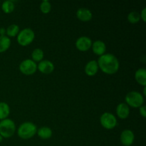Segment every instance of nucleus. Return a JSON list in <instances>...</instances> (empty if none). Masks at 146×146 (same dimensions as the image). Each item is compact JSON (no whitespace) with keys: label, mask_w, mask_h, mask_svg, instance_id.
<instances>
[{"label":"nucleus","mask_w":146,"mask_h":146,"mask_svg":"<svg viewBox=\"0 0 146 146\" xmlns=\"http://www.w3.org/2000/svg\"><path fill=\"white\" fill-rule=\"evenodd\" d=\"M37 68L42 74H49L54 71V65L51 61H48V60H42L37 65Z\"/></svg>","instance_id":"obj_10"},{"label":"nucleus","mask_w":146,"mask_h":146,"mask_svg":"<svg viewBox=\"0 0 146 146\" xmlns=\"http://www.w3.org/2000/svg\"><path fill=\"white\" fill-rule=\"evenodd\" d=\"M37 132V127L31 122H24L19 125L17 131L19 137L22 139H30L35 135Z\"/></svg>","instance_id":"obj_2"},{"label":"nucleus","mask_w":146,"mask_h":146,"mask_svg":"<svg viewBox=\"0 0 146 146\" xmlns=\"http://www.w3.org/2000/svg\"><path fill=\"white\" fill-rule=\"evenodd\" d=\"M44 51L41 48H35L34 51L31 53V57H32V60L34 62H40L42 61L43 58H44Z\"/></svg>","instance_id":"obj_21"},{"label":"nucleus","mask_w":146,"mask_h":146,"mask_svg":"<svg viewBox=\"0 0 146 146\" xmlns=\"http://www.w3.org/2000/svg\"><path fill=\"white\" fill-rule=\"evenodd\" d=\"M92 50L93 52L98 56H102L105 54L106 51V44L103 41L101 40H96L92 43Z\"/></svg>","instance_id":"obj_11"},{"label":"nucleus","mask_w":146,"mask_h":146,"mask_svg":"<svg viewBox=\"0 0 146 146\" xmlns=\"http://www.w3.org/2000/svg\"><path fill=\"white\" fill-rule=\"evenodd\" d=\"M19 31V27L17 24H13L7 27V29H6V34H7L8 37H14L18 35Z\"/></svg>","instance_id":"obj_19"},{"label":"nucleus","mask_w":146,"mask_h":146,"mask_svg":"<svg viewBox=\"0 0 146 146\" xmlns=\"http://www.w3.org/2000/svg\"><path fill=\"white\" fill-rule=\"evenodd\" d=\"M98 68L106 74L112 75L119 69L120 64L118 58L112 54H104L98 60Z\"/></svg>","instance_id":"obj_1"},{"label":"nucleus","mask_w":146,"mask_h":146,"mask_svg":"<svg viewBox=\"0 0 146 146\" xmlns=\"http://www.w3.org/2000/svg\"><path fill=\"white\" fill-rule=\"evenodd\" d=\"M140 15H141V19H142L143 21L144 22H145V21H146V8L143 9V10L141 11Z\"/></svg>","instance_id":"obj_25"},{"label":"nucleus","mask_w":146,"mask_h":146,"mask_svg":"<svg viewBox=\"0 0 146 146\" xmlns=\"http://www.w3.org/2000/svg\"><path fill=\"white\" fill-rule=\"evenodd\" d=\"M3 138H3V137L1 136V135H0V143H1V142H2V141H3Z\"/></svg>","instance_id":"obj_27"},{"label":"nucleus","mask_w":146,"mask_h":146,"mask_svg":"<svg viewBox=\"0 0 146 146\" xmlns=\"http://www.w3.org/2000/svg\"><path fill=\"white\" fill-rule=\"evenodd\" d=\"M6 29L4 28H0V35L5 36Z\"/></svg>","instance_id":"obj_26"},{"label":"nucleus","mask_w":146,"mask_h":146,"mask_svg":"<svg viewBox=\"0 0 146 146\" xmlns=\"http://www.w3.org/2000/svg\"><path fill=\"white\" fill-rule=\"evenodd\" d=\"M16 131L15 123L9 118L0 121V135L5 138H11Z\"/></svg>","instance_id":"obj_3"},{"label":"nucleus","mask_w":146,"mask_h":146,"mask_svg":"<svg viewBox=\"0 0 146 146\" xmlns=\"http://www.w3.org/2000/svg\"><path fill=\"white\" fill-rule=\"evenodd\" d=\"M139 111L140 114L142 115L143 118H145L146 117V106H142L139 108Z\"/></svg>","instance_id":"obj_24"},{"label":"nucleus","mask_w":146,"mask_h":146,"mask_svg":"<svg viewBox=\"0 0 146 146\" xmlns=\"http://www.w3.org/2000/svg\"><path fill=\"white\" fill-rule=\"evenodd\" d=\"M116 114L121 119H125L129 116V106L125 103H121L118 104L116 108Z\"/></svg>","instance_id":"obj_13"},{"label":"nucleus","mask_w":146,"mask_h":146,"mask_svg":"<svg viewBox=\"0 0 146 146\" xmlns=\"http://www.w3.org/2000/svg\"><path fill=\"white\" fill-rule=\"evenodd\" d=\"M11 46V39L7 36H0V53L7 51Z\"/></svg>","instance_id":"obj_17"},{"label":"nucleus","mask_w":146,"mask_h":146,"mask_svg":"<svg viewBox=\"0 0 146 146\" xmlns=\"http://www.w3.org/2000/svg\"><path fill=\"white\" fill-rule=\"evenodd\" d=\"M121 143L124 146H131L135 140V135L131 130L125 129L121 133L120 136Z\"/></svg>","instance_id":"obj_8"},{"label":"nucleus","mask_w":146,"mask_h":146,"mask_svg":"<svg viewBox=\"0 0 146 146\" xmlns=\"http://www.w3.org/2000/svg\"><path fill=\"white\" fill-rule=\"evenodd\" d=\"M128 20L131 24H137L141 20L140 13L136 11H133L130 12L128 15Z\"/></svg>","instance_id":"obj_22"},{"label":"nucleus","mask_w":146,"mask_h":146,"mask_svg":"<svg viewBox=\"0 0 146 146\" xmlns=\"http://www.w3.org/2000/svg\"><path fill=\"white\" fill-rule=\"evenodd\" d=\"M37 134H38V137L41 138V139L47 140L49 139L51 136H52V130L47 126H43L41 127L37 130Z\"/></svg>","instance_id":"obj_16"},{"label":"nucleus","mask_w":146,"mask_h":146,"mask_svg":"<svg viewBox=\"0 0 146 146\" xmlns=\"http://www.w3.org/2000/svg\"><path fill=\"white\" fill-rule=\"evenodd\" d=\"M40 9L44 14H48L51 9V4L47 0H44L40 4Z\"/></svg>","instance_id":"obj_23"},{"label":"nucleus","mask_w":146,"mask_h":146,"mask_svg":"<svg viewBox=\"0 0 146 146\" xmlns=\"http://www.w3.org/2000/svg\"><path fill=\"white\" fill-rule=\"evenodd\" d=\"M14 9H15V5L11 0L4 1L1 4V9L6 14H10L14 11Z\"/></svg>","instance_id":"obj_20"},{"label":"nucleus","mask_w":146,"mask_h":146,"mask_svg":"<svg viewBox=\"0 0 146 146\" xmlns=\"http://www.w3.org/2000/svg\"><path fill=\"white\" fill-rule=\"evenodd\" d=\"M101 125L106 129H113L117 125V119L113 114L109 112H106L101 115L100 118Z\"/></svg>","instance_id":"obj_6"},{"label":"nucleus","mask_w":146,"mask_h":146,"mask_svg":"<svg viewBox=\"0 0 146 146\" xmlns=\"http://www.w3.org/2000/svg\"><path fill=\"white\" fill-rule=\"evenodd\" d=\"M76 17L82 21H88L92 19L93 14L90 9L87 8H80L76 11Z\"/></svg>","instance_id":"obj_12"},{"label":"nucleus","mask_w":146,"mask_h":146,"mask_svg":"<svg viewBox=\"0 0 146 146\" xmlns=\"http://www.w3.org/2000/svg\"><path fill=\"white\" fill-rule=\"evenodd\" d=\"M34 38V31L30 28H25L21 30L17 35V41L22 46H26L32 43Z\"/></svg>","instance_id":"obj_5"},{"label":"nucleus","mask_w":146,"mask_h":146,"mask_svg":"<svg viewBox=\"0 0 146 146\" xmlns=\"http://www.w3.org/2000/svg\"><path fill=\"white\" fill-rule=\"evenodd\" d=\"M135 78L137 82L141 86H146V70L144 68H139L135 71Z\"/></svg>","instance_id":"obj_15"},{"label":"nucleus","mask_w":146,"mask_h":146,"mask_svg":"<svg viewBox=\"0 0 146 146\" xmlns=\"http://www.w3.org/2000/svg\"><path fill=\"white\" fill-rule=\"evenodd\" d=\"M92 46V41L88 36H81L76 41V47L81 51H86Z\"/></svg>","instance_id":"obj_9"},{"label":"nucleus","mask_w":146,"mask_h":146,"mask_svg":"<svg viewBox=\"0 0 146 146\" xmlns=\"http://www.w3.org/2000/svg\"><path fill=\"white\" fill-rule=\"evenodd\" d=\"M98 62L95 60L88 61L85 66V73L88 76H94L97 74L98 71Z\"/></svg>","instance_id":"obj_14"},{"label":"nucleus","mask_w":146,"mask_h":146,"mask_svg":"<svg viewBox=\"0 0 146 146\" xmlns=\"http://www.w3.org/2000/svg\"><path fill=\"white\" fill-rule=\"evenodd\" d=\"M125 102L129 106L133 108H140L143 105L144 97L138 91H133L128 93L125 96Z\"/></svg>","instance_id":"obj_4"},{"label":"nucleus","mask_w":146,"mask_h":146,"mask_svg":"<svg viewBox=\"0 0 146 146\" xmlns=\"http://www.w3.org/2000/svg\"><path fill=\"white\" fill-rule=\"evenodd\" d=\"M145 91H146V88H145V86H144V89H143V93H144V96L146 95V93H145Z\"/></svg>","instance_id":"obj_28"},{"label":"nucleus","mask_w":146,"mask_h":146,"mask_svg":"<svg viewBox=\"0 0 146 146\" xmlns=\"http://www.w3.org/2000/svg\"><path fill=\"white\" fill-rule=\"evenodd\" d=\"M10 113V108L6 102H0V120L7 118Z\"/></svg>","instance_id":"obj_18"},{"label":"nucleus","mask_w":146,"mask_h":146,"mask_svg":"<svg viewBox=\"0 0 146 146\" xmlns=\"http://www.w3.org/2000/svg\"><path fill=\"white\" fill-rule=\"evenodd\" d=\"M19 70L24 75H32L36 71L37 64L32 59H25L19 64Z\"/></svg>","instance_id":"obj_7"}]
</instances>
